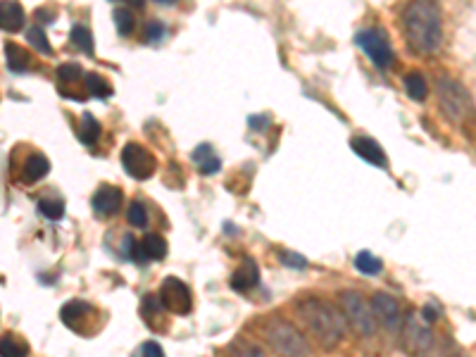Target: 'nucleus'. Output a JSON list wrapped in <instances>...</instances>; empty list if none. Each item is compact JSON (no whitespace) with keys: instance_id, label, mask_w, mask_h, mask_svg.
Wrapping results in <instances>:
<instances>
[{"instance_id":"27","label":"nucleus","mask_w":476,"mask_h":357,"mask_svg":"<svg viewBox=\"0 0 476 357\" xmlns=\"http://www.w3.org/2000/svg\"><path fill=\"white\" fill-rule=\"evenodd\" d=\"M112 17H115V27L122 36H129L131 31H134V12L117 8L115 12H112Z\"/></svg>"},{"instance_id":"20","label":"nucleus","mask_w":476,"mask_h":357,"mask_svg":"<svg viewBox=\"0 0 476 357\" xmlns=\"http://www.w3.org/2000/svg\"><path fill=\"white\" fill-rule=\"evenodd\" d=\"M70 39L72 43L77 46L79 50H84L86 55H93L96 53V43H93V34L89 27H84V24H74L72 31H70Z\"/></svg>"},{"instance_id":"13","label":"nucleus","mask_w":476,"mask_h":357,"mask_svg":"<svg viewBox=\"0 0 476 357\" xmlns=\"http://www.w3.org/2000/svg\"><path fill=\"white\" fill-rule=\"evenodd\" d=\"M350 148L355 150L357 155H360L362 160H367L369 165L374 167H386V153L381 150V146L374 139H369V136H357V139L350 141Z\"/></svg>"},{"instance_id":"24","label":"nucleus","mask_w":476,"mask_h":357,"mask_svg":"<svg viewBox=\"0 0 476 357\" xmlns=\"http://www.w3.org/2000/svg\"><path fill=\"white\" fill-rule=\"evenodd\" d=\"M355 267L360 269L362 274H367V277H372V274H379L384 265H381V260L377 255H372L369 250H362V253L355 255Z\"/></svg>"},{"instance_id":"5","label":"nucleus","mask_w":476,"mask_h":357,"mask_svg":"<svg viewBox=\"0 0 476 357\" xmlns=\"http://www.w3.org/2000/svg\"><path fill=\"white\" fill-rule=\"evenodd\" d=\"M338 308H341L346 322L353 327L357 334L372 338L377 336V317H374L372 303H367L360 293L355 291H343L341 298H338Z\"/></svg>"},{"instance_id":"8","label":"nucleus","mask_w":476,"mask_h":357,"mask_svg":"<svg viewBox=\"0 0 476 357\" xmlns=\"http://www.w3.org/2000/svg\"><path fill=\"white\" fill-rule=\"evenodd\" d=\"M158 298H160L162 308L174 312V315H189L193 308V298H191L189 286L177 277H167L162 281Z\"/></svg>"},{"instance_id":"31","label":"nucleus","mask_w":476,"mask_h":357,"mask_svg":"<svg viewBox=\"0 0 476 357\" xmlns=\"http://www.w3.org/2000/svg\"><path fill=\"white\" fill-rule=\"evenodd\" d=\"M162 36H165V24H160V22H148L146 24V39L150 43L162 41Z\"/></svg>"},{"instance_id":"6","label":"nucleus","mask_w":476,"mask_h":357,"mask_svg":"<svg viewBox=\"0 0 476 357\" xmlns=\"http://www.w3.org/2000/svg\"><path fill=\"white\" fill-rule=\"evenodd\" d=\"M355 43L365 50V55L379 67V70H388V67L393 65V60H396V55H393V46H391V41H388L384 29L362 31V34L355 36Z\"/></svg>"},{"instance_id":"11","label":"nucleus","mask_w":476,"mask_h":357,"mask_svg":"<svg viewBox=\"0 0 476 357\" xmlns=\"http://www.w3.org/2000/svg\"><path fill=\"white\" fill-rule=\"evenodd\" d=\"M431 343H434L431 331L424 327L422 322H417L415 317L407 319L405 322V346L410 350H415V353H427L431 348Z\"/></svg>"},{"instance_id":"28","label":"nucleus","mask_w":476,"mask_h":357,"mask_svg":"<svg viewBox=\"0 0 476 357\" xmlns=\"http://www.w3.org/2000/svg\"><path fill=\"white\" fill-rule=\"evenodd\" d=\"M39 210H41V215L43 217H48V219H62V215H65V203L62 200H48V198H43V200H39Z\"/></svg>"},{"instance_id":"3","label":"nucleus","mask_w":476,"mask_h":357,"mask_svg":"<svg viewBox=\"0 0 476 357\" xmlns=\"http://www.w3.org/2000/svg\"><path fill=\"white\" fill-rule=\"evenodd\" d=\"M436 96H438V105H441L443 115L448 119H453L457 124H467L469 119H474L476 115L474 100L460 81L450 77H441L436 81Z\"/></svg>"},{"instance_id":"37","label":"nucleus","mask_w":476,"mask_h":357,"mask_svg":"<svg viewBox=\"0 0 476 357\" xmlns=\"http://www.w3.org/2000/svg\"><path fill=\"white\" fill-rule=\"evenodd\" d=\"M155 3H160V5H174L177 0H155Z\"/></svg>"},{"instance_id":"32","label":"nucleus","mask_w":476,"mask_h":357,"mask_svg":"<svg viewBox=\"0 0 476 357\" xmlns=\"http://www.w3.org/2000/svg\"><path fill=\"white\" fill-rule=\"evenodd\" d=\"M281 262L288 265V267H298V269L308 267V260H305L303 255H298V253H281Z\"/></svg>"},{"instance_id":"12","label":"nucleus","mask_w":476,"mask_h":357,"mask_svg":"<svg viewBox=\"0 0 476 357\" xmlns=\"http://www.w3.org/2000/svg\"><path fill=\"white\" fill-rule=\"evenodd\" d=\"M93 312V308L89 303H84V300H72V303H67L65 308H62V322L67 324L72 331H79V334H86V327L84 322H89V315Z\"/></svg>"},{"instance_id":"21","label":"nucleus","mask_w":476,"mask_h":357,"mask_svg":"<svg viewBox=\"0 0 476 357\" xmlns=\"http://www.w3.org/2000/svg\"><path fill=\"white\" fill-rule=\"evenodd\" d=\"M0 355L3 357H24L29 355V346L20 341L15 334H5L0 338Z\"/></svg>"},{"instance_id":"2","label":"nucleus","mask_w":476,"mask_h":357,"mask_svg":"<svg viewBox=\"0 0 476 357\" xmlns=\"http://www.w3.org/2000/svg\"><path fill=\"white\" fill-rule=\"evenodd\" d=\"M298 317L308 327L310 334L315 336V341L324 348L338 346L343 341V336H346L348 322L343 317V312L319 298H305L298 305Z\"/></svg>"},{"instance_id":"10","label":"nucleus","mask_w":476,"mask_h":357,"mask_svg":"<svg viewBox=\"0 0 476 357\" xmlns=\"http://www.w3.org/2000/svg\"><path fill=\"white\" fill-rule=\"evenodd\" d=\"M122 203H124V196L117 186H100L91 198L93 210H96L100 217H112L115 212H119Z\"/></svg>"},{"instance_id":"36","label":"nucleus","mask_w":476,"mask_h":357,"mask_svg":"<svg viewBox=\"0 0 476 357\" xmlns=\"http://www.w3.org/2000/svg\"><path fill=\"white\" fill-rule=\"evenodd\" d=\"M124 3H127L129 8H143V3H146V0H124Z\"/></svg>"},{"instance_id":"26","label":"nucleus","mask_w":476,"mask_h":357,"mask_svg":"<svg viewBox=\"0 0 476 357\" xmlns=\"http://www.w3.org/2000/svg\"><path fill=\"white\" fill-rule=\"evenodd\" d=\"M86 89H89L91 96L96 98H110L112 96V86L98 74H86Z\"/></svg>"},{"instance_id":"18","label":"nucleus","mask_w":476,"mask_h":357,"mask_svg":"<svg viewBox=\"0 0 476 357\" xmlns=\"http://www.w3.org/2000/svg\"><path fill=\"white\" fill-rule=\"evenodd\" d=\"M193 160H196V165L203 174H215V172H219V167H222V160L215 155V150H212L210 143H203V146H198L193 150Z\"/></svg>"},{"instance_id":"34","label":"nucleus","mask_w":476,"mask_h":357,"mask_svg":"<svg viewBox=\"0 0 476 357\" xmlns=\"http://www.w3.org/2000/svg\"><path fill=\"white\" fill-rule=\"evenodd\" d=\"M36 20H39L41 24H48V22H55V15H50L48 10H39L36 12Z\"/></svg>"},{"instance_id":"17","label":"nucleus","mask_w":476,"mask_h":357,"mask_svg":"<svg viewBox=\"0 0 476 357\" xmlns=\"http://www.w3.org/2000/svg\"><path fill=\"white\" fill-rule=\"evenodd\" d=\"M48 172H50L48 158H46V155H41V153H34V155H29L27 162H24L22 181H24V184H36V181H41Z\"/></svg>"},{"instance_id":"9","label":"nucleus","mask_w":476,"mask_h":357,"mask_svg":"<svg viewBox=\"0 0 476 357\" xmlns=\"http://www.w3.org/2000/svg\"><path fill=\"white\" fill-rule=\"evenodd\" d=\"M372 310H374V317H377L386 329L398 331L403 327V312H400L398 300L388 296V293H377V296L372 298Z\"/></svg>"},{"instance_id":"35","label":"nucleus","mask_w":476,"mask_h":357,"mask_svg":"<svg viewBox=\"0 0 476 357\" xmlns=\"http://www.w3.org/2000/svg\"><path fill=\"white\" fill-rule=\"evenodd\" d=\"M422 315H424V322H436V319H438V317H436V310H434V308H429V305H427V308H424Z\"/></svg>"},{"instance_id":"7","label":"nucleus","mask_w":476,"mask_h":357,"mask_svg":"<svg viewBox=\"0 0 476 357\" xmlns=\"http://www.w3.org/2000/svg\"><path fill=\"white\" fill-rule=\"evenodd\" d=\"M122 165L129 177L143 181L153 177L158 162H155V155L148 148H143L141 143H127L122 150Z\"/></svg>"},{"instance_id":"14","label":"nucleus","mask_w":476,"mask_h":357,"mask_svg":"<svg viewBox=\"0 0 476 357\" xmlns=\"http://www.w3.org/2000/svg\"><path fill=\"white\" fill-rule=\"evenodd\" d=\"M24 8L17 0H0V29L15 34L24 27Z\"/></svg>"},{"instance_id":"19","label":"nucleus","mask_w":476,"mask_h":357,"mask_svg":"<svg viewBox=\"0 0 476 357\" xmlns=\"http://www.w3.org/2000/svg\"><path fill=\"white\" fill-rule=\"evenodd\" d=\"M5 60H8L10 70L17 74H22L29 67V53L22 50L17 43H8V46H5Z\"/></svg>"},{"instance_id":"23","label":"nucleus","mask_w":476,"mask_h":357,"mask_svg":"<svg viewBox=\"0 0 476 357\" xmlns=\"http://www.w3.org/2000/svg\"><path fill=\"white\" fill-rule=\"evenodd\" d=\"M79 139L86 143V146H93L98 139H100V124H98V119L93 117V115H89L86 112L84 117H81V129H79Z\"/></svg>"},{"instance_id":"25","label":"nucleus","mask_w":476,"mask_h":357,"mask_svg":"<svg viewBox=\"0 0 476 357\" xmlns=\"http://www.w3.org/2000/svg\"><path fill=\"white\" fill-rule=\"evenodd\" d=\"M27 41H29V46L39 50L41 55H50V53H53V46H50V43H48L46 31H43L41 27H29V31H27Z\"/></svg>"},{"instance_id":"16","label":"nucleus","mask_w":476,"mask_h":357,"mask_svg":"<svg viewBox=\"0 0 476 357\" xmlns=\"http://www.w3.org/2000/svg\"><path fill=\"white\" fill-rule=\"evenodd\" d=\"M167 255V243L165 238L158 234H150L143 241H139V246L134 250L136 260H162Z\"/></svg>"},{"instance_id":"29","label":"nucleus","mask_w":476,"mask_h":357,"mask_svg":"<svg viewBox=\"0 0 476 357\" xmlns=\"http://www.w3.org/2000/svg\"><path fill=\"white\" fill-rule=\"evenodd\" d=\"M127 215H129V222L134 224V227H139V229L148 227V212H146V208H143L141 200H134V203L129 205Z\"/></svg>"},{"instance_id":"33","label":"nucleus","mask_w":476,"mask_h":357,"mask_svg":"<svg viewBox=\"0 0 476 357\" xmlns=\"http://www.w3.org/2000/svg\"><path fill=\"white\" fill-rule=\"evenodd\" d=\"M141 355H148V357H162V355H165V350H162L160 343L148 341V343H143V346H141Z\"/></svg>"},{"instance_id":"4","label":"nucleus","mask_w":476,"mask_h":357,"mask_svg":"<svg viewBox=\"0 0 476 357\" xmlns=\"http://www.w3.org/2000/svg\"><path fill=\"white\" fill-rule=\"evenodd\" d=\"M262 336H265L267 346L274 350V353L281 355H298L305 357L310 355V343L305 341V336L293 327L291 322L281 317H269L262 327Z\"/></svg>"},{"instance_id":"15","label":"nucleus","mask_w":476,"mask_h":357,"mask_svg":"<svg viewBox=\"0 0 476 357\" xmlns=\"http://www.w3.org/2000/svg\"><path fill=\"white\" fill-rule=\"evenodd\" d=\"M258 284H260V269L253 260L243 262V267H238L234 272V277H231V288H234V291H241V293L250 291V288H255Z\"/></svg>"},{"instance_id":"1","label":"nucleus","mask_w":476,"mask_h":357,"mask_svg":"<svg viewBox=\"0 0 476 357\" xmlns=\"http://www.w3.org/2000/svg\"><path fill=\"white\" fill-rule=\"evenodd\" d=\"M403 27L407 41L417 53L429 55L441 46V15L431 0H412L403 12Z\"/></svg>"},{"instance_id":"22","label":"nucleus","mask_w":476,"mask_h":357,"mask_svg":"<svg viewBox=\"0 0 476 357\" xmlns=\"http://www.w3.org/2000/svg\"><path fill=\"white\" fill-rule=\"evenodd\" d=\"M405 91L407 96H410L412 100H424L429 93V86H427V79L422 77L419 72H412L405 77Z\"/></svg>"},{"instance_id":"30","label":"nucleus","mask_w":476,"mask_h":357,"mask_svg":"<svg viewBox=\"0 0 476 357\" xmlns=\"http://www.w3.org/2000/svg\"><path fill=\"white\" fill-rule=\"evenodd\" d=\"M81 77H84V72H81V65H77V62H67V65L58 67V79L60 81L72 84V81H79Z\"/></svg>"}]
</instances>
